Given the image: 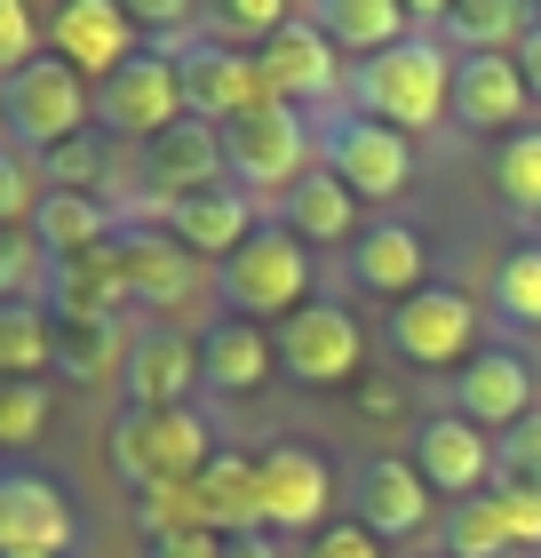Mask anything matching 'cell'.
<instances>
[{
  "label": "cell",
  "mask_w": 541,
  "mask_h": 558,
  "mask_svg": "<svg viewBox=\"0 0 541 558\" xmlns=\"http://www.w3.org/2000/svg\"><path fill=\"white\" fill-rule=\"evenodd\" d=\"M351 112L382 120V129H398V136L438 129V120L454 112V48L438 40L430 24H415L398 48L351 64Z\"/></svg>",
  "instance_id": "1"
},
{
  "label": "cell",
  "mask_w": 541,
  "mask_h": 558,
  "mask_svg": "<svg viewBox=\"0 0 541 558\" xmlns=\"http://www.w3.org/2000/svg\"><path fill=\"white\" fill-rule=\"evenodd\" d=\"M216 463V430L199 408H120L112 415V471L127 495L192 487Z\"/></svg>",
  "instance_id": "2"
},
{
  "label": "cell",
  "mask_w": 541,
  "mask_h": 558,
  "mask_svg": "<svg viewBox=\"0 0 541 558\" xmlns=\"http://www.w3.org/2000/svg\"><path fill=\"white\" fill-rule=\"evenodd\" d=\"M216 303L231 319H295L311 303V247H303L287 223H263L231 264H216Z\"/></svg>",
  "instance_id": "3"
},
{
  "label": "cell",
  "mask_w": 541,
  "mask_h": 558,
  "mask_svg": "<svg viewBox=\"0 0 541 558\" xmlns=\"http://www.w3.org/2000/svg\"><path fill=\"white\" fill-rule=\"evenodd\" d=\"M0 112H9V144L24 151V160H48L57 144L88 136V120H96V88H88L72 64L33 57V64L16 72V81H0Z\"/></svg>",
  "instance_id": "4"
},
{
  "label": "cell",
  "mask_w": 541,
  "mask_h": 558,
  "mask_svg": "<svg viewBox=\"0 0 541 558\" xmlns=\"http://www.w3.org/2000/svg\"><path fill=\"white\" fill-rule=\"evenodd\" d=\"M223 168H231V184H239L255 208L263 199H287L303 175H311V120L287 112V105H263V112H247L239 129H223Z\"/></svg>",
  "instance_id": "5"
},
{
  "label": "cell",
  "mask_w": 541,
  "mask_h": 558,
  "mask_svg": "<svg viewBox=\"0 0 541 558\" xmlns=\"http://www.w3.org/2000/svg\"><path fill=\"white\" fill-rule=\"evenodd\" d=\"M478 303L462 295V288H422V295H406L391 303V319H382V343L398 351L406 367H422V375H462L478 360Z\"/></svg>",
  "instance_id": "6"
},
{
  "label": "cell",
  "mask_w": 541,
  "mask_h": 558,
  "mask_svg": "<svg viewBox=\"0 0 541 558\" xmlns=\"http://www.w3.org/2000/svg\"><path fill=\"white\" fill-rule=\"evenodd\" d=\"M271 351H279V375H287V384L343 391V384H358V367H367V327H358V312H343V303L311 295L295 319H279Z\"/></svg>",
  "instance_id": "7"
},
{
  "label": "cell",
  "mask_w": 541,
  "mask_h": 558,
  "mask_svg": "<svg viewBox=\"0 0 541 558\" xmlns=\"http://www.w3.org/2000/svg\"><path fill=\"white\" fill-rule=\"evenodd\" d=\"M175 72H184V112H192V120H208V129H239L247 112H263V105H271L255 48L216 40L208 24H199L184 48H175Z\"/></svg>",
  "instance_id": "8"
},
{
  "label": "cell",
  "mask_w": 541,
  "mask_h": 558,
  "mask_svg": "<svg viewBox=\"0 0 541 558\" xmlns=\"http://www.w3.org/2000/svg\"><path fill=\"white\" fill-rule=\"evenodd\" d=\"M175 120H192V112H184V72H175V48H160V40L96 88V129L120 136V144H136V151H144L151 136H168Z\"/></svg>",
  "instance_id": "9"
},
{
  "label": "cell",
  "mask_w": 541,
  "mask_h": 558,
  "mask_svg": "<svg viewBox=\"0 0 541 558\" xmlns=\"http://www.w3.org/2000/svg\"><path fill=\"white\" fill-rule=\"evenodd\" d=\"M144 24L136 9H120V0H64L57 16H48V57L72 64L88 88H104L120 64H136L144 57Z\"/></svg>",
  "instance_id": "10"
},
{
  "label": "cell",
  "mask_w": 541,
  "mask_h": 558,
  "mask_svg": "<svg viewBox=\"0 0 541 558\" xmlns=\"http://www.w3.org/2000/svg\"><path fill=\"white\" fill-rule=\"evenodd\" d=\"M327 168L343 175V192L351 199H398L406 184H415V136H398V129H382V120H358V112H334L327 120Z\"/></svg>",
  "instance_id": "11"
},
{
  "label": "cell",
  "mask_w": 541,
  "mask_h": 558,
  "mask_svg": "<svg viewBox=\"0 0 541 558\" xmlns=\"http://www.w3.org/2000/svg\"><path fill=\"white\" fill-rule=\"evenodd\" d=\"M255 64H263L271 105H287V112H311V105H334V96H343V57H334V40L303 9L255 48Z\"/></svg>",
  "instance_id": "12"
},
{
  "label": "cell",
  "mask_w": 541,
  "mask_h": 558,
  "mask_svg": "<svg viewBox=\"0 0 541 558\" xmlns=\"http://www.w3.org/2000/svg\"><path fill=\"white\" fill-rule=\"evenodd\" d=\"M406 463L422 471V487H430L438 502H470V495H494V439H485L478 423H462L454 408L415 423V447H406Z\"/></svg>",
  "instance_id": "13"
},
{
  "label": "cell",
  "mask_w": 541,
  "mask_h": 558,
  "mask_svg": "<svg viewBox=\"0 0 541 558\" xmlns=\"http://www.w3.org/2000/svg\"><path fill=\"white\" fill-rule=\"evenodd\" d=\"M255 478H263V535H319L327 502H334V471L319 447L279 439L255 454Z\"/></svg>",
  "instance_id": "14"
},
{
  "label": "cell",
  "mask_w": 541,
  "mask_h": 558,
  "mask_svg": "<svg viewBox=\"0 0 541 558\" xmlns=\"http://www.w3.org/2000/svg\"><path fill=\"white\" fill-rule=\"evenodd\" d=\"M541 408V384H533V360L509 343H485L470 367L454 375V415L478 423L485 439H502V430H518L526 415Z\"/></svg>",
  "instance_id": "15"
},
{
  "label": "cell",
  "mask_w": 541,
  "mask_h": 558,
  "mask_svg": "<svg viewBox=\"0 0 541 558\" xmlns=\"http://www.w3.org/2000/svg\"><path fill=\"white\" fill-rule=\"evenodd\" d=\"M351 502H358V526H367L374 543H415L438 519V495L422 487V471L406 463V454H367L358 478H351Z\"/></svg>",
  "instance_id": "16"
},
{
  "label": "cell",
  "mask_w": 541,
  "mask_h": 558,
  "mask_svg": "<svg viewBox=\"0 0 541 558\" xmlns=\"http://www.w3.org/2000/svg\"><path fill=\"white\" fill-rule=\"evenodd\" d=\"M160 232L184 247L192 264H231L255 232H263V208H255L239 184H216V192L168 199V208H160Z\"/></svg>",
  "instance_id": "17"
},
{
  "label": "cell",
  "mask_w": 541,
  "mask_h": 558,
  "mask_svg": "<svg viewBox=\"0 0 541 558\" xmlns=\"http://www.w3.org/2000/svg\"><path fill=\"white\" fill-rule=\"evenodd\" d=\"M127 408H192L199 391V336L192 327H136L120 360Z\"/></svg>",
  "instance_id": "18"
},
{
  "label": "cell",
  "mask_w": 541,
  "mask_h": 558,
  "mask_svg": "<svg viewBox=\"0 0 541 558\" xmlns=\"http://www.w3.org/2000/svg\"><path fill=\"white\" fill-rule=\"evenodd\" d=\"M526 112H533V88H526L518 57H454V112H446L454 129H470V136H518Z\"/></svg>",
  "instance_id": "19"
},
{
  "label": "cell",
  "mask_w": 541,
  "mask_h": 558,
  "mask_svg": "<svg viewBox=\"0 0 541 558\" xmlns=\"http://www.w3.org/2000/svg\"><path fill=\"white\" fill-rule=\"evenodd\" d=\"M81 543V519L57 478L40 471H0V550H40V558H64Z\"/></svg>",
  "instance_id": "20"
},
{
  "label": "cell",
  "mask_w": 541,
  "mask_h": 558,
  "mask_svg": "<svg viewBox=\"0 0 541 558\" xmlns=\"http://www.w3.org/2000/svg\"><path fill=\"white\" fill-rule=\"evenodd\" d=\"M216 184H231V168H223V129H208V120H175L168 136L144 144V192H160V208Z\"/></svg>",
  "instance_id": "21"
},
{
  "label": "cell",
  "mask_w": 541,
  "mask_h": 558,
  "mask_svg": "<svg viewBox=\"0 0 541 558\" xmlns=\"http://www.w3.org/2000/svg\"><path fill=\"white\" fill-rule=\"evenodd\" d=\"M271 367H279L271 327H255V319H208V327H199V384H208L216 399L263 391Z\"/></svg>",
  "instance_id": "22"
},
{
  "label": "cell",
  "mask_w": 541,
  "mask_h": 558,
  "mask_svg": "<svg viewBox=\"0 0 541 558\" xmlns=\"http://www.w3.org/2000/svg\"><path fill=\"white\" fill-rule=\"evenodd\" d=\"M351 279L367 295H391V303L422 295L430 288V240L415 223H367V232L351 240Z\"/></svg>",
  "instance_id": "23"
},
{
  "label": "cell",
  "mask_w": 541,
  "mask_h": 558,
  "mask_svg": "<svg viewBox=\"0 0 541 558\" xmlns=\"http://www.w3.org/2000/svg\"><path fill=\"white\" fill-rule=\"evenodd\" d=\"M415 24H430L454 57H518L533 9H518V0H446V9H415Z\"/></svg>",
  "instance_id": "24"
},
{
  "label": "cell",
  "mask_w": 541,
  "mask_h": 558,
  "mask_svg": "<svg viewBox=\"0 0 541 558\" xmlns=\"http://www.w3.org/2000/svg\"><path fill=\"white\" fill-rule=\"evenodd\" d=\"M48 312H57L64 327H88V319L120 327V312H136V303H127V279H120V240L96 247V256H81V264L48 271Z\"/></svg>",
  "instance_id": "25"
},
{
  "label": "cell",
  "mask_w": 541,
  "mask_h": 558,
  "mask_svg": "<svg viewBox=\"0 0 541 558\" xmlns=\"http://www.w3.org/2000/svg\"><path fill=\"white\" fill-rule=\"evenodd\" d=\"M303 16L334 40L343 64H367V57H382V48H398L415 33V9H406V0H319V9H303Z\"/></svg>",
  "instance_id": "26"
},
{
  "label": "cell",
  "mask_w": 541,
  "mask_h": 558,
  "mask_svg": "<svg viewBox=\"0 0 541 558\" xmlns=\"http://www.w3.org/2000/svg\"><path fill=\"white\" fill-rule=\"evenodd\" d=\"M120 279H127V303H151V312H175L192 288H199V264L175 247L168 232H120Z\"/></svg>",
  "instance_id": "27"
},
{
  "label": "cell",
  "mask_w": 541,
  "mask_h": 558,
  "mask_svg": "<svg viewBox=\"0 0 541 558\" xmlns=\"http://www.w3.org/2000/svg\"><path fill=\"white\" fill-rule=\"evenodd\" d=\"M33 240H40L48 271H57V264H81V256H96V247H112L120 216L104 208V199H88V192H48L40 216H33Z\"/></svg>",
  "instance_id": "28"
},
{
  "label": "cell",
  "mask_w": 541,
  "mask_h": 558,
  "mask_svg": "<svg viewBox=\"0 0 541 558\" xmlns=\"http://www.w3.org/2000/svg\"><path fill=\"white\" fill-rule=\"evenodd\" d=\"M199 487V511H208V535H255L263 526V478H255V454L239 447H216V463L192 478Z\"/></svg>",
  "instance_id": "29"
},
{
  "label": "cell",
  "mask_w": 541,
  "mask_h": 558,
  "mask_svg": "<svg viewBox=\"0 0 541 558\" xmlns=\"http://www.w3.org/2000/svg\"><path fill=\"white\" fill-rule=\"evenodd\" d=\"M279 208H287V232H295L303 247H351L358 232H367V223H358V199L343 192V175H334L327 160L303 175V184L279 199Z\"/></svg>",
  "instance_id": "30"
},
{
  "label": "cell",
  "mask_w": 541,
  "mask_h": 558,
  "mask_svg": "<svg viewBox=\"0 0 541 558\" xmlns=\"http://www.w3.org/2000/svg\"><path fill=\"white\" fill-rule=\"evenodd\" d=\"M57 375V312L48 303H0V384Z\"/></svg>",
  "instance_id": "31"
},
{
  "label": "cell",
  "mask_w": 541,
  "mask_h": 558,
  "mask_svg": "<svg viewBox=\"0 0 541 558\" xmlns=\"http://www.w3.org/2000/svg\"><path fill=\"white\" fill-rule=\"evenodd\" d=\"M494 319L541 336V240L502 247V264H494Z\"/></svg>",
  "instance_id": "32"
},
{
  "label": "cell",
  "mask_w": 541,
  "mask_h": 558,
  "mask_svg": "<svg viewBox=\"0 0 541 558\" xmlns=\"http://www.w3.org/2000/svg\"><path fill=\"white\" fill-rule=\"evenodd\" d=\"M438 543H446V558H509V550H518V543H509V526H502V502L494 495L454 502V511L438 519Z\"/></svg>",
  "instance_id": "33"
},
{
  "label": "cell",
  "mask_w": 541,
  "mask_h": 558,
  "mask_svg": "<svg viewBox=\"0 0 541 558\" xmlns=\"http://www.w3.org/2000/svg\"><path fill=\"white\" fill-rule=\"evenodd\" d=\"M494 192H502L509 216L541 223V129H518V136L494 144Z\"/></svg>",
  "instance_id": "34"
},
{
  "label": "cell",
  "mask_w": 541,
  "mask_h": 558,
  "mask_svg": "<svg viewBox=\"0 0 541 558\" xmlns=\"http://www.w3.org/2000/svg\"><path fill=\"white\" fill-rule=\"evenodd\" d=\"M127 360V336L104 319H88V327H64L57 319V375H104Z\"/></svg>",
  "instance_id": "35"
},
{
  "label": "cell",
  "mask_w": 541,
  "mask_h": 558,
  "mask_svg": "<svg viewBox=\"0 0 541 558\" xmlns=\"http://www.w3.org/2000/svg\"><path fill=\"white\" fill-rule=\"evenodd\" d=\"M136 526H144V543H160V535H208L199 487H151V495H136Z\"/></svg>",
  "instance_id": "36"
},
{
  "label": "cell",
  "mask_w": 541,
  "mask_h": 558,
  "mask_svg": "<svg viewBox=\"0 0 541 558\" xmlns=\"http://www.w3.org/2000/svg\"><path fill=\"white\" fill-rule=\"evenodd\" d=\"M40 199H48V184H40V160H24V151L9 144V151H0V232H33Z\"/></svg>",
  "instance_id": "37"
},
{
  "label": "cell",
  "mask_w": 541,
  "mask_h": 558,
  "mask_svg": "<svg viewBox=\"0 0 541 558\" xmlns=\"http://www.w3.org/2000/svg\"><path fill=\"white\" fill-rule=\"evenodd\" d=\"M40 184H48V192H88V199H96V184H104V136L57 144V151L40 160Z\"/></svg>",
  "instance_id": "38"
},
{
  "label": "cell",
  "mask_w": 541,
  "mask_h": 558,
  "mask_svg": "<svg viewBox=\"0 0 541 558\" xmlns=\"http://www.w3.org/2000/svg\"><path fill=\"white\" fill-rule=\"evenodd\" d=\"M287 16H295L287 0H223V9L208 16V33H216V40H231V48H263Z\"/></svg>",
  "instance_id": "39"
},
{
  "label": "cell",
  "mask_w": 541,
  "mask_h": 558,
  "mask_svg": "<svg viewBox=\"0 0 541 558\" xmlns=\"http://www.w3.org/2000/svg\"><path fill=\"white\" fill-rule=\"evenodd\" d=\"M40 271H48V256L33 232H0V303H48Z\"/></svg>",
  "instance_id": "40"
},
{
  "label": "cell",
  "mask_w": 541,
  "mask_h": 558,
  "mask_svg": "<svg viewBox=\"0 0 541 558\" xmlns=\"http://www.w3.org/2000/svg\"><path fill=\"white\" fill-rule=\"evenodd\" d=\"M494 487H541V408L494 439Z\"/></svg>",
  "instance_id": "41"
},
{
  "label": "cell",
  "mask_w": 541,
  "mask_h": 558,
  "mask_svg": "<svg viewBox=\"0 0 541 558\" xmlns=\"http://www.w3.org/2000/svg\"><path fill=\"white\" fill-rule=\"evenodd\" d=\"M33 57H48V24L24 0H0V81H16Z\"/></svg>",
  "instance_id": "42"
},
{
  "label": "cell",
  "mask_w": 541,
  "mask_h": 558,
  "mask_svg": "<svg viewBox=\"0 0 541 558\" xmlns=\"http://www.w3.org/2000/svg\"><path fill=\"white\" fill-rule=\"evenodd\" d=\"M494 502H502L509 543H518V550H541V487H494Z\"/></svg>",
  "instance_id": "43"
},
{
  "label": "cell",
  "mask_w": 541,
  "mask_h": 558,
  "mask_svg": "<svg viewBox=\"0 0 541 558\" xmlns=\"http://www.w3.org/2000/svg\"><path fill=\"white\" fill-rule=\"evenodd\" d=\"M303 558H382V543H374L358 519H327L319 535H311V550H303Z\"/></svg>",
  "instance_id": "44"
},
{
  "label": "cell",
  "mask_w": 541,
  "mask_h": 558,
  "mask_svg": "<svg viewBox=\"0 0 541 558\" xmlns=\"http://www.w3.org/2000/svg\"><path fill=\"white\" fill-rule=\"evenodd\" d=\"M144 558H223V535H160L144 543Z\"/></svg>",
  "instance_id": "45"
},
{
  "label": "cell",
  "mask_w": 541,
  "mask_h": 558,
  "mask_svg": "<svg viewBox=\"0 0 541 558\" xmlns=\"http://www.w3.org/2000/svg\"><path fill=\"white\" fill-rule=\"evenodd\" d=\"M518 72H526V88H533V105H541V9L526 24V40H518Z\"/></svg>",
  "instance_id": "46"
},
{
  "label": "cell",
  "mask_w": 541,
  "mask_h": 558,
  "mask_svg": "<svg viewBox=\"0 0 541 558\" xmlns=\"http://www.w3.org/2000/svg\"><path fill=\"white\" fill-rule=\"evenodd\" d=\"M223 558H279V535H263V526H255V535H231Z\"/></svg>",
  "instance_id": "47"
},
{
  "label": "cell",
  "mask_w": 541,
  "mask_h": 558,
  "mask_svg": "<svg viewBox=\"0 0 541 558\" xmlns=\"http://www.w3.org/2000/svg\"><path fill=\"white\" fill-rule=\"evenodd\" d=\"M0 151H9V112H0Z\"/></svg>",
  "instance_id": "48"
},
{
  "label": "cell",
  "mask_w": 541,
  "mask_h": 558,
  "mask_svg": "<svg viewBox=\"0 0 541 558\" xmlns=\"http://www.w3.org/2000/svg\"><path fill=\"white\" fill-rule=\"evenodd\" d=\"M0 558H40V550H0Z\"/></svg>",
  "instance_id": "49"
}]
</instances>
